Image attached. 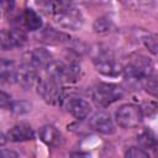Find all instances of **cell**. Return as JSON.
I'll return each instance as SVG.
<instances>
[{"mask_svg":"<svg viewBox=\"0 0 158 158\" xmlns=\"http://www.w3.org/2000/svg\"><path fill=\"white\" fill-rule=\"evenodd\" d=\"M141 85L146 89V91H148L149 94H152L153 96H157V90H158V84H157V77L154 74L146 77L142 81Z\"/></svg>","mask_w":158,"mask_h":158,"instance_id":"cell-18","label":"cell"},{"mask_svg":"<svg viewBox=\"0 0 158 158\" xmlns=\"http://www.w3.org/2000/svg\"><path fill=\"white\" fill-rule=\"evenodd\" d=\"M19 68L16 64L6 58H0V83L12 84L17 81Z\"/></svg>","mask_w":158,"mask_h":158,"instance_id":"cell-14","label":"cell"},{"mask_svg":"<svg viewBox=\"0 0 158 158\" xmlns=\"http://www.w3.org/2000/svg\"><path fill=\"white\" fill-rule=\"evenodd\" d=\"M90 127L100 133L104 135H112L115 132V125L111 118V116L105 111H98L95 112L90 120H89Z\"/></svg>","mask_w":158,"mask_h":158,"instance_id":"cell-11","label":"cell"},{"mask_svg":"<svg viewBox=\"0 0 158 158\" xmlns=\"http://www.w3.org/2000/svg\"><path fill=\"white\" fill-rule=\"evenodd\" d=\"M53 60L52 54L46 48H33L22 56L21 67L31 70L38 72L40 68H47V65Z\"/></svg>","mask_w":158,"mask_h":158,"instance_id":"cell-8","label":"cell"},{"mask_svg":"<svg viewBox=\"0 0 158 158\" xmlns=\"http://www.w3.org/2000/svg\"><path fill=\"white\" fill-rule=\"evenodd\" d=\"M40 40L44 43H48V44H59V43L68 42L70 40V37H69V35H67L59 30H56L52 27H46L41 32Z\"/></svg>","mask_w":158,"mask_h":158,"instance_id":"cell-16","label":"cell"},{"mask_svg":"<svg viewBox=\"0 0 158 158\" xmlns=\"http://www.w3.org/2000/svg\"><path fill=\"white\" fill-rule=\"evenodd\" d=\"M93 62H94V65L98 69V72H100L104 75L115 77L122 72V68H121L120 63L116 60L112 52L106 48L98 49L93 57Z\"/></svg>","mask_w":158,"mask_h":158,"instance_id":"cell-6","label":"cell"},{"mask_svg":"<svg viewBox=\"0 0 158 158\" xmlns=\"http://www.w3.org/2000/svg\"><path fill=\"white\" fill-rule=\"evenodd\" d=\"M94 30L98 33H106L111 31V21L107 17H99L94 22Z\"/></svg>","mask_w":158,"mask_h":158,"instance_id":"cell-19","label":"cell"},{"mask_svg":"<svg viewBox=\"0 0 158 158\" xmlns=\"http://www.w3.org/2000/svg\"><path fill=\"white\" fill-rule=\"evenodd\" d=\"M44 14L51 16L53 21L67 30H79L83 26L81 12L70 2L65 1H42L38 2Z\"/></svg>","mask_w":158,"mask_h":158,"instance_id":"cell-1","label":"cell"},{"mask_svg":"<svg viewBox=\"0 0 158 158\" xmlns=\"http://www.w3.org/2000/svg\"><path fill=\"white\" fill-rule=\"evenodd\" d=\"M125 158H149L147 151L138 147H130L125 152Z\"/></svg>","mask_w":158,"mask_h":158,"instance_id":"cell-21","label":"cell"},{"mask_svg":"<svg viewBox=\"0 0 158 158\" xmlns=\"http://www.w3.org/2000/svg\"><path fill=\"white\" fill-rule=\"evenodd\" d=\"M14 2L11 1H0V19L7 15L10 11H12Z\"/></svg>","mask_w":158,"mask_h":158,"instance_id":"cell-24","label":"cell"},{"mask_svg":"<svg viewBox=\"0 0 158 158\" xmlns=\"http://www.w3.org/2000/svg\"><path fill=\"white\" fill-rule=\"evenodd\" d=\"M0 158H19L17 152L12 151V149H0Z\"/></svg>","mask_w":158,"mask_h":158,"instance_id":"cell-25","label":"cell"},{"mask_svg":"<svg viewBox=\"0 0 158 158\" xmlns=\"http://www.w3.org/2000/svg\"><path fill=\"white\" fill-rule=\"evenodd\" d=\"M144 46L149 49L152 54H157V37L154 35H148L143 38Z\"/></svg>","mask_w":158,"mask_h":158,"instance_id":"cell-22","label":"cell"},{"mask_svg":"<svg viewBox=\"0 0 158 158\" xmlns=\"http://www.w3.org/2000/svg\"><path fill=\"white\" fill-rule=\"evenodd\" d=\"M40 138L51 147H59L64 143V138L62 133L51 125H44L40 128Z\"/></svg>","mask_w":158,"mask_h":158,"instance_id":"cell-13","label":"cell"},{"mask_svg":"<svg viewBox=\"0 0 158 158\" xmlns=\"http://www.w3.org/2000/svg\"><path fill=\"white\" fill-rule=\"evenodd\" d=\"M36 89L38 95L51 105H60L62 99L64 96V91L62 89V85L52 79L51 77H40L36 84Z\"/></svg>","mask_w":158,"mask_h":158,"instance_id":"cell-4","label":"cell"},{"mask_svg":"<svg viewBox=\"0 0 158 158\" xmlns=\"http://www.w3.org/2000/svg\"><path fill=\"white\" fill-rule=\"evenodd\" d=\"M12 98L10 94H7L4 90H0V109H6L10 110L12 105Z\"/></svg>","mask_w":158,"mask_h":158,"instance_id":"cell-23","label":"cell"},{"mask_svg":"<svg viewBox=\"0 0 158 158\" xmlns=\"http://www.w3.org/2000/svg\"><path fill=\"white\" fill-rule=\"evenodd\" d=\"M7 139L11 142H25L35 139V132L27 123H17L7 131Z\"/></svg>","mask_w":158,"mask_h":158,"instance_id":"cell-12","label":"cell"},{"mask_svg":"<svg viewBox=\"0 0 158 158\" xmlns=\"http://www.w3.org/2000/svg\"><path fill=\"white\" fill-rule=\"evenodd\" d=\"M137 141L141 146L142 149H154L156 148V144H157V139H156V135L152 130L147 128V130H143L138 137H137Z\"/></svg>","mask_w":158,"mask_h":158,"instance_id":"cell-17","label":"cell"},{"mask_svg":"<svg viewBox=\"0 0 158 158\" xmlns=\"http://www.w3.org/2000/svg\"><path fill=\"white\" fill-rule=\"evenodd\" d=\"M60 106H63L72 116H74L78 120L86 118L89 116V114L91 112L90 104L85 99H83L75 94H69V95L64 94Z\"/></svg>","mask_w":158,"mask_h":158,"instance_id":"cell-9","label":"cell"},{"mask_svg":"<svg viewBox=\"0 0 158 158\" xmlns=\"http://www.w3.org/2000/svg\"><path fill=\"white\" fill-rule=\"evenodd\" d=\"M116 122L122 128H135L143 118V111L139 106L133 104H125L120 106L115 114Z\"/></svg>","mask_w":158,"mask_h":158,"instance_id":"cell-7","label":"cell"},{"mask_svg":"<svg viewBox=\"0 0 158 158\" xmlns=\"http://www.w3.org/2000/svg\"><path fill=\"white\" fill-rule=\"evenodd\" d=\"M27 42V35L23 28H2L0 30V47L5 51L22 47Z\"/></svg>","mask_w":158,"mask_h":158,"instance_id":"cell-10","label":"cell"},{"mask_svg":"<svg viewBox=\"0 0 158 158\" xmlns=\"http://www.w3.org/2000/svg\"><path fill=\"white\" fill-rule=\"evenodd\" d=\"M125 95V90L116 84L112 83H100L91 88L90 96L94 102L101 107H106L115 101L122 99Z\"/></svg>","mask_w":158,"mask_h":158,"instance_id":"cell-3","label":"cell"},{"mask_svg":"<svg viewBox=\"0 0 158 158\" xmlns=\"http://www.w3.org/2000/svg\"><path fill=\"white\" fill-rule=\"evenodd\" d=\"M80 64L75 59L67 60H52L47 68L46 73L48 77L62 84H72L75 83L80 77Z\"/></svg>","mask_w":158,"mask_h":158,"instance_id":"cell-2","label":"cell"},{"mask_svg":"<svg viewBox=\"0 0 158 158\" xmlns=\"http://www.w3.org/2000/svg\"><path fill=\"white\" fill-rule=\"evenodd\" d=\"M73 158H90V156L86 153H77L73 156Z\"/></svg>","mask_w":158,"mask_h":158,"instance_id":"cell-27","label":"cell"},{"mask_svg":"<svg viewBox=\"0 0 158 158\" xmlns=\"http://www.w3.org/2000/svg\"><path fill=\"white\" fill-rule=\"evenodd\" d=\"M12 112L15 114H26L31 110V104L27 102V101H12V105H11V109H10Z\"/></svg>","mask_w":158,"mask_h":158,"instance_id":"cell-20","label":"cell"},{"mask_svg":"<svg viewBox=\"0 0 158 158\" xmlns=\"http://www.w3.org/2000/svg\"><path fill=\"white\" fill-rule=\"evenodd\" d=\"M6 142H7V137H6V135H4L2 132H0V147L4 146Z\"/></svg>","mask_w":158,"mask_h":158,"instance_id":"cell-26","label":"cell"},{"mask_svg":"<svg viewBox=\"0 0 158 158\" xmlns=\"http://www.w3.org/2000/svg\"><path fill=\"white\" fill-rule=\"evenodd\" d=\"M21 25L27 31H38L42 27V19L33 9H25L20 15Z\"/></svg>","mask_w":158,"mask_h":158,"instance_id":"cell-15","label":"cell"},{"mask_svg":"<svg viewBox=\"0 0 158 158\" xmlns=\"http://www.w3.org/2000/svg\"><path fill=\"white\" fill-rule=\"evenodd\" d=\"M153 63L151 59L143 57V56H137L135 58H132L128 64L126 65L125 69H122V72L125 73L126 79L128 80H133L141 84V81L146 78L149 77L153 73Z\"/></svg>","mask_w":158,"mask_h":158,"instance_id":"cell-5","label":"cell"}]
</instances>
